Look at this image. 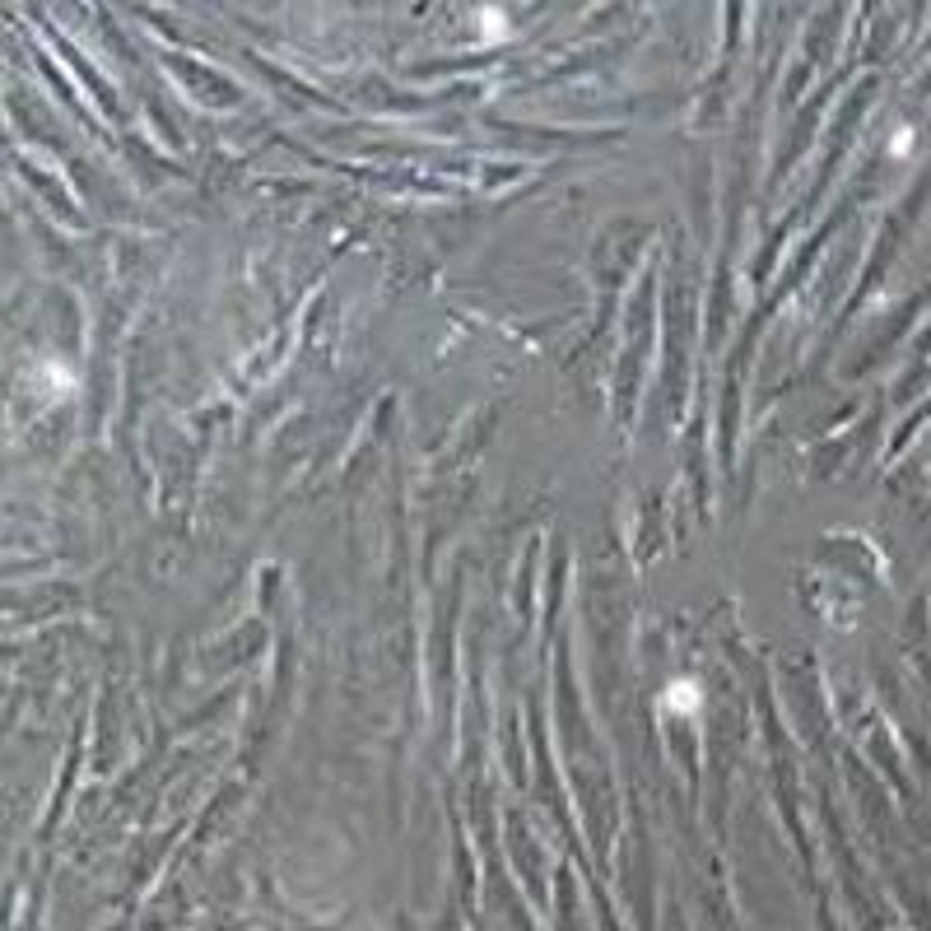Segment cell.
<instances>
[{
  "instance_id": "1",
  "label": "cell",
  "mask_w": 931,
  "mask_h": 931,
  "mask_svg": "<svg viewBox=\"0 0 931 931\" xmlns=\"http://www.w3.org/2000/svg\"><path fill=\"white\" fill-rule=\"evenodd\" d=\"M666 708L680 717H694L703 708V685L694 680V675H680V680H671L666 685Z\"/></svg>"
}]
</instances>
